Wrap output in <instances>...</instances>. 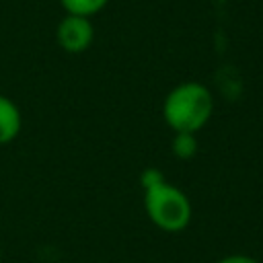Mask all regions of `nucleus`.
Listing matches in <instances>:
<instances>
[{
  "label": "nucleus",
  "mask_w": 263,
  "mask_h": 263,
  "mask_svg": "<svg viewBox=\"0 0 263 263\" xmlns=\"http://www.w3.org/2000/svg\"><path fill=\"white\" fill-rule=\"evenodd\" d=\"M144 187V210L150 222L164 232H181L189 226L193 208L185 191L166 183L160 171L148 168L140 177Z\"/></svg>",
  "instance_id": "1"
},
{
  "label": "nucleus",
  "mask_w": 263,
  "mask_h": 263,
  "mask_svg": "<svg viewBox=\"0 0 263 263\" xmlns=\"http://www.w3.org/2000/svg\"><path fill=\"white\" fill-rule=\"evenodd\" d=\"M0 263H2V253H0Z\"/></svg>",
  "instance_id": "8"
},
{
  "label": "nucleus",
  "mask_w": 263,
  "mask_h": 263,
  "mask_svg": "<svg viewBox=\"0 0 263 263\" xmlns=\"http://www.w3.org/2000/svg\"><path fill=\"white\" fill-rule=\"evenodd\" d=\"M55 39L64 51L82 53L90 47V43L95 39V27H92L90 18H86V16L66 14L55 29Z\"/></svg>",
  "instance_id": "3"
},
{
  "label": "nucleus",
  "mask_w": 263,
  "mask_h": 263,
  "mask_svg": "<svg viewBox=\"0 0 263 263\" xmlns=\"http://www.w3.org/2000/svg\"><path fill=\"white\" fill-rule=\"evenodd\" d=\"M60 4L66 10V14L92 18L95 14H99L109 4V0H60Z\"/></svg>",
  "instance_id": "5"
},
{
  "label": "nucleus",
  "mask_w": 263,
  "mask_h": 263,
  "mask_svg": "<svg viewBox=\"0 0 263 263\" xmlns=\"http://www.w3.org/2000/svg\"><path fill=\"white\" fill-rule=\"evenodd\" d=\"M216 263H259V261L251 255H228V257H222Z\"/></svg>",
  "instance_id": "7"
},
{
  "label": "nucleus",
  "mask_w": 263,
  "mask_h": 263,
  "mask_svg": "<svg viewBox=\"0 0 263 263\" xmlns=\"http://www.w3.org/2000/svg\"><path fill=\"white\" fill-rule=\"evenodd\" d=\"M23 127V115L18 105L0 92V146L12 142Z\"/></svg>",
  "instance_id": "4"
},
{
  "label": "nucleus",
  "mask_w": 263,
  "mask_h": 263,
  "mask_svg": "<svg viewBox=\"0 0 263 263\" xmlns=\"http://www.w3.org/2000/svg\"><path fill=\"white\" fill-rule=\"evenodd\" d=\"M171 148H173V154L181 160H189L195 156L197 152V140H195V134H187V132H177L173 136V142H171Z\"/></svg>",
  "instance_id": "6"
},
{
  "label": "nucleus",
  "mask_w": 263,
  "mask_h": 263,
  "mask_svg": "<svg viewBox=\"0 0 263 263\" xmlns=\"http://www.w3.org/2000/svg\"><path fill=\"white\" fill-rule=\"evenodd\" d=\"M214 113V97L201 82L189 80L173 86L162 101L164 123L177 134L199 132Z\"/></svg>",
  "instance_id": "2"
}]
</instances>
